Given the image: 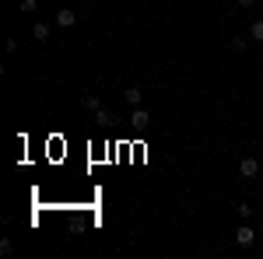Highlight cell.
<instances>
[{"label":"cell","instance_id":"6da1fadb","mask_svg":"<svg viewBox=\"0 0 263 259\" xmlns=\"http://www.w3.org/2000/svg\"><path fill=\"white\" fill-rule=\"evenodd\" d=\"M235 242H239V245H242V249H249V245H253V242H256V231H253V228H249V221H242V224H239V228H235Z\"/></svg>","mask_w":263,"mask_h":259},{"label":"cell","instance_id":"7a4b0ae2","mask_svg":"<svg viewBox=\"0 0 263 259\" xmlns=\"http://www.w3.org/2000/svg\"><path fill=\"white\" fill-rule=\"evenodd\" d=\"M239 175H242V179H256V175H260V161L256 158H242L239 161Z\"/></svg>","mask_w":263,"mask_h":259},{"label":"cell","instance_id":"3957f363","mask_svg":"<svg viewBox=\"0 0 263 259\" xmlns=\"http://www.w3.org/2000/svg\"><path fill=\"white\" fill-rule=\"evenodd\" d=\"M57 25H60V28H74V25H78V14L63 7V11H57Z\"/></svg>","mask_w":263,"mask_h":259},{"label":"cell","instance_id":"277c9868","mask_svg":"<svg viewBox=\"0 0 263 259\" xmlns=\"http://www.w3.org/2000/svg\"><path fill=\"white\" fill-rule=\"evenodd\" d=\"M141 98H144L141 88H126V91H123V102H126V105H134V109L141 105Z\"/></svg>","mask_w":263,"mask_h":259},{"label":"cell","instance_id":"5b68a950","mask_svg":"<svg viewBox=\"0 0 263 259\" xmlns=\"http://www.w3.org/2000/svg\"><path fill=\"white\" fill-rule=\"evenodd\" d=\"M249 39H253V42H263V18H256L253 25H249Z\"/></svg>","mask_w":263,"mask_h":259},{"label":"cell","instance_id":"8992f818","mask_svg":"<svg viewBox=\"0 0 263 259\" xmlns=\"http://www.w3.org/2000/svg\"><path fill=\"white\" fill-rule=\"evenodd\" d=\"M95 123H99V126H109V123H116V116H112L109 109H99V112H95Z\"/></svg>","mask_w":263,"mask_h":259},{"label":"cell","instance_id":"52a82bcc","mask_svg":"<svg viewBox=\"0 0 263 259\" xmlns=\"http://www.w3.org/2000/svg\"><path fill=\"white\" fill-rule=\"evenodd\" d=\"M134 126H147V123H151V116H147V112H144V109H134Z\"/></svg>","mask_w":263,"mask_h":259},{"label":"cell","instance_id":"ba28073f","mask_svg":"<svg viewBox=\"0 0 263 259\" xmlns=\"http://www.w3.org/2000/svg\"><path fill=\"white\" fill-rule=\"evenodd\" d=\"M32 35H35L39 42H46V39H49V25H42V21H39V25L32 28Z\"/></svg>","mask_w":263,"mask_h":259},{"label":"cell","instance_id":"9c48e42d","mask_svg":"<svg viewBox=\"0 0 263 259\" xmlns=\"http://www.w3.org/2000/svg\"><path fill=\"white\" fill-rule=\"evenodd\" d=\"M246 46H249V35H235V39H232V49H235V53H242Z\"/></svg>","mask_w":263,"mask_h":259},{"label":"cell","instance_id":"30bf717a","mask_svg":"<svg viewBox=\"0 0 263 259\" xmlns=\"http://www.w3.org/2000/svg\"><path fill=\"white\" fill-rule=\"evenodd\" d=\"M84 109H88V112H99L102 105H99V98H95V95H84Z\"/></svg>","mask_w":263,"mask_h":259},{"label":"cell","instance_id":"8fae6325","mask_svg":"<svg viewBox=\"0 0 263 259\" xmlns=\"http://www.w3.org/2000/svg\"><path fill=\"white\" fill-rule=\"evenodd\" d=\"M11 252H14V242L4 238V242H0V256H11Z\"/></svg>","mask_w":263,"mask_h":259},{"label":"cell","instance_id":"7c38bea8","mask_svg":"<svg viewBox=\"0 0 263 259\" xmlns=\"http://www.w3.org/2000/svg\"><path fill=\"white\" fill-rule=\"evenodd\" d=\"M239 217H242V221L253 217V207H249V203H239Z\"/></svg>","mask_w":263,"mask_h":259},{"label":"cell","instance_id":"4fadbf2b","mask_svg":"<svg viewBox=\"0 0 263 259\" xmlns=\"http://www.w3.org/2000/svg\"><path fill=\"white\" fill-rule=\"evenodd\" d=\"M21 11L28 14V11H35V0H21Z\"/></svg>","mask_w":263,"mask_h":259},{"label":"cell","instance_id":"5bb4252c","mask_svg":"<svg viewBox=\"0 0 263 259\" xmlns=\"http://www.w3.org/2000/svg\"><path fill=\"white\" fill-rule=\"evenodd\" d=\"M235 4H239V7H246V11H249V7H253V4H256V0H235Z\"/></svg>","mask_w":263,"mask_h":259}]
</instances>
